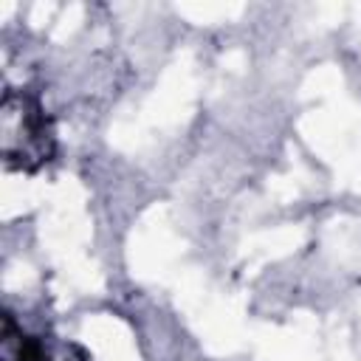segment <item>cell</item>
I'll use <instances>...</instances> for the list:
<instances>
[{"instance_id":"cell-1","label":"cell","mask_w":361,"mask_h":361,"mask_svg":"<svg viewBox=\"0 0 361 361\" xmlns=\"http://www.w3.org/2000/svg\"><path fill=\"white\" fill-rule=\"evenodd\" d=\"M51 135L42 113L25 96H6L3 102V155L8 164L31 166L48 161Z\"/></svg>"}]
</instances>
